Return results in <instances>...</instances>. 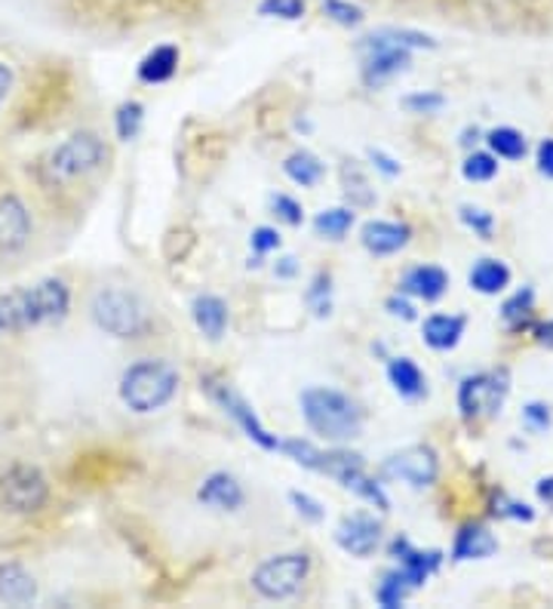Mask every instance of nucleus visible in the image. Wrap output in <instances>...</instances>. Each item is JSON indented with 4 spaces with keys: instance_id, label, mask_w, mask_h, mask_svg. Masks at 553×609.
<instances>
[{
    "instance_id": "a878e982",
    "label": "nucleus",
    "mask_w": 553,
    "mask_h": 609,
    "mask_svg": "<svg viewBox=\"0 0 553 609\" xmlns=\"http://www.w3.org/2000/svg\"><path fill=\"white\" fill-rule=\"evenodd\" d=\"M284 173L293 179L296 185H301V189H314V185L324 179L326 170L317 154H310V151H296V154L286 158Z\"/></svg>"
},
{
    "instance_id": "20e7f679",
    "label": "nucleus",
    "mask_w": 553,
    "mask_h": 609,
    "mask_svg": "<svg viewBox=\"0 0 553 609\" xmlns=\"http://www.w3.org/2000/svg\"><path fill=\"white\" fill-rule=\"evenodd\" d=\"M105 161H109L105 142L95 133H86V130H83V133L68 135L62 145H55V149H50L43 154L41 179L47 185L62 189V185H71V182H78V179L95 173Z\"/></svg>"
},
{
    "instance_id": "58836bf2",
    "label": "nucleus",
    "mask_w": 553,
    "mask_h": 609,
    "mask_svg": "<svg viewBox=\"0 0 553 609\" xmlns=\"http://www.w3.org/2000/svg\"><path fill=\"white\" fill-rule=\"evenodd\" d=\"M289 501L296 505L298 515L305 517V520H310V524H320V520L326 517L324 505H320L317 499H310L308 493H298V489H293V493H289Z\"/></svg>"
},
{
    "instance_id": "09e8293b",
    "label": "nucleus",
    "mask_w": 553,
    "mask_h": 609,
    "mask_svg": "<svg viewBox=\"0 0 553 609\" xmlns=\"http://www.w3.org/2000/svg\"><path fill=\"white\" fill-rule=\"evenodd\" d=\"M13 90V71L7 62H0V109H3V102H7V95Z\"/></svg>"
},
{
    "instance_id": "aec40b11",
    "label": "nucleus",
    "mask_w": 553,
    "mask_h": 609,
    "mask_svg": "<svg viewBox=\"0 0 553 609\" xmlns=\"http://www.w3.org/2000/svg\"><path fill=\"white\" fill-rule=\"evenodd\" d=\"M446 286H449V274L437 265H419V268L406 271L403 277V293L424 298V302H437L446 293Z\"/></svg>"
},
{
    "instance_id": "0eeeda50",
    "label": "nucleus",
    "mask_w": 553,
    "mask_h": 609,
    "mask_svg": "<svg viewBox=\"0 0 553 609\" xmlns=\"http://www.w3.org/2000/svg\"><path fill=\"white\" fill-rule=\"evenodd\" d=\"M360 53H363V83L366 87H385L393 78H400L403 71H409L412 59H409V47L393 38L391 28L376 31L360 41Z\"/></svg>"
},
{
    "instance_id": "e433bc0d",
    "label": "nucleus",
    "mask_w": 553,
    "mask_h": 609,
    "mask_svg": "<svg viewBox=\"0 0 553 609\" xmlns=\"http://www.w3.org/2000/svg\"><path fill=\"white\" fill-rule=\"evenodd\" d=\"M532 302H535V293H532V290H520L516 296L504 302V308H501L504 321H508V324H513V326L523 324L529 314H532Z\"/></svg>"
},
{
    "instance_id": "f704fd0d",
    "label": "nucleus",
    "mask_w": 553,
    "mask_h": 609,
    "mask_svg": "<svg viewBox=\"0 0 553 609\" xmlns=\"http://www.w3.org/2000/svg\"><path fill=\"white\" fill-rule=\"evenodd\" d=\"M280 449H284L289 459L296 461V465H301V468H310V471H317V465H320V449L314 447L310 440H286V444H280Z\"/></svg>"
},
{
    "instance_id": "c9c22d12",
    "label": "nucleus",
    "mask_w": 553,
    "mask_h": 609,
    "mask_svg": "<svg viewBox=\"0 0 553 609\" xmlns=\"http://www.w3.org/2000/svg\"><path fill=\"white\" fill-rule=\"evenodd\" d=\"M262 16L270 19H286V22H296L305 16V0H262Z\"/></svg>"
},
{
    "instance_id": "3c124183",
    "label": "nucleus",
    "mask_w": 553,
    "mask_h": 609,
    "mask_svg": "<svg viewBox=\"0 0 553 609\" xmlns=\"http://www.w3.org/2000/svg\"><path fill=\"white\" fill-rule=\"evenodd\" d=\"M277 274H280V277H293V274H296V258H293V256L280 258V265H277Z\"/></svg>"
},
{
    "instance_id": "b1692460",
    "label": "nucleus",
    "mask_w": 553,
    "mask_h": 609,
    "mask_svg": "<svg viewBox=\"0 0 553 609\" xmlns=\"http://www.w3.org/2000/svg\"><path fill=\"white\" fill-rule=\"evenodd\" d=\"M178 68L176 47H154L142 62H139V81L142 83H166Z\"/></svg>"
},
{
    "instance_id": "603ef678",
    "label": "nucleus",
    "mask_w": 553,
    "mask_h": 609,
    "mask_svg": "<svg viewBox=\"0 0 553 609\" xmlns=\"http://www.w3.org/2000/svg\"><path fill=\"white\" fill-rule=\"evenodd\" d=\"M539 338L544 342V345H553V321L551 324L539 326Z\"/></svg>"
},
{
    "instance_id": "4c0bfd02",
    "label": "nucleus",
    "mask_w": 553,
    "mask_h": 609,
    "mask_svg": "<svg viewBox=\"0 0 553 609\" xmlns=\"http://www.w3.org/2000/svg\"><path fill=\"white\" fill-rule=\"evenodd\" d=\"M461 219H464V225L473 229L483 241L492 237V229H495V219L487 210H480V206H461Z\"/></svg>"
},
{
    "instance_id": "c756f323",
    "label": "nucleus",
    "mask_w": 553,
    "mask_h": 609,
    "mask_svg": "<svg viewBox=\"0 0 553 609\" xmlns=\"http://www.w3.org/2000/svg\"><path fill=\"white\" fill-rule=\"evenodd\" d=\"M409 591H412V588H409V582L400 576V569H391V572L381 579V585H378L376 600L385 609H397V607H403V600Z\"/></svg>"
},
{
    "instance_id": "1a4fd4ad",
    "label": "nucleus",
    "mask_w": 553,
    "mask_h": 609,
    "mask_svg": "<svg viewBox=\"0 0 553 609\" xmlns=\"http://www.w3.org/2000/svg\"><path fill=\"white\" fill-rule=\"evenodd\" d=\"M317 471L329 474V477L338 480L341 487L357 493V496L369 501V505H376L378 511H388V505H391V501H388V496H385L381 484H376V480L366 474L363 456H357V453H345V449L324 453V456H320V465H317Z\"/></svg>"
},
{
    "instance_id": "a211bd4d",
    "label": "nucleus",
    "mask_w": 553,
    "mask_h": 609,
    "mask_svg": "<svg viewBox=\"0 0 553 609\" xmlns=\"http://www.w3.org/2000/svg\"><path fill=\"white\" fill-rule=\"evenodd\" d=\"M412 231L403 222H366L360 231V241L372 256H393L409 244Z\"/></svg>"
},
{
    "instance_id": "6ab92c4d",
    "label": "nucleus",
    "mask_w": 553,
    "mask_h": 609,
    "mask_svg": "<svg viewBox=\"0 0 553 609\" xmlns=\"http://www.w3.org/2000/svg\"><path fill=\"white\" fill-rule=\"evenodd\" d=\"M191 314H194L197 329H201L209 342H218V338L225 336V329H228V305L218 296H209V293L197 296L194 298V305H191Z\"/></svg>"
},
{
    "instance_id": "f8f14e48",
    "label": "nucleus",
    "mask_w": 553,
    "mask_h": 609,
    "mask_svg": "<svg viewBox=\"0 0 553 609\" xmlns=\"http://www.w3.org/2000/svg\"><path fill=\"white\" fill-rule=\"evenodd\" d=\"M203 388H206V394H209V397H213V400H216V404L222 406L225 413H228L231 419L244 428L249 440H256L262 449H280V440H277V437H270L268 428H265V425L256 419L253 406L246 404L244 397L234 392L231 385H225V382H216V379H203Z\"/></svg>"
},
{
    "instance_id": "dca6fc26",
    "label": "nucleus",
    "mask_w": 553,
    "mask_h": 609,
    "mask_svg": "<svg viewBox=\"0 0 553 609\" xmlns=\"http://www.w3.org/2000/svg\"><path fill=\"white\" fill-rule=\"evenodd\" d=\"M391 555L397 557V564H400L397 569H400V576L409 582L412 591L428 582L433 572H437V567H440V560H443L440 551H419V548H412L406 539H393Z\"/></svg>"
},
{
    "instance_id": "de8ad7c7",
    "label": "nucleus",
    "mask_w": 553,
    "mask_h": 609,
    "mask_svg": "<svg viewBox=\"0 0 553 609\" xmlns=\"http://www.w3.org/2000/svg\"><path fill=\"white\" fill-rule=\"evenodd\" d=\"M369 158H372V163H376L378 170H381V173H385V176H397V173H400V163L393 161V158H388V154H385V151H369Z\"/></svg>"
},
{
    "instance_id": "6e6552de",
    "label": "nucleus",
    "mask_w": 553,
    "mask_h": 609,
    "mask_svg": "<svg viewBox=\"0 0 553 609\" xmlns=\"http://www.w3.org/2000/svg\"><path fill=\"white\" fill-rule=\"evenodd\" d=\"M310 572V557L305 551H289V555H277L265 560L262 567L253 572V588L265 600H286L301 591V585Z\"/></svg>"
},
{
    "instance_id": "cd10ccee",
    "label": "nucleus",
    "mask_w": 553,
    "mask_h": 609,
    "mask_svg": "<svg viewBox=\"0 0 553 609\" xmlns=\"http://www.w3.org/2000/svg\"><path fill=\"white\" fill-rule=\"evenodd\" d=\"M489 149L495 158H504V161H520L526 154V139L523 133H516L513 126H499L487 135Z\"/></svg>"
},
{
    "instance_id": "864d4df0",
    "label": "nucleus",
    "mask_w": 553,
    "mask_h": 609,
    "mask_svg": "<svg viewBox=\"0 0 553 609\" xmlns=\"http://www.w3.org/2000/svg\"><path fill=\"white\" fill-rule=\"evenodd\" d=\"M10 329H7V317H3V312H0V336H7Z\"/></svg>"
},
{
    "instance_id": "2eb2a0df",
    "label": "nucleus",
    "mask_w": 553,
    "mask_h": 609,
    "mask_svg": "<svg viewBox=\"0 0 553 609\" xmlns=\"http://www.w3.org/2000/svg\"><path fill=\"white\" fill-rule=\"evenodd\" d=\"M336 541L341 551H348L351 557H369L381 541V527L376 517L369 515H351L345 517L336 529Z\"/></svg>"
},
{
    "instance_id": "ea45409f",
    "label": "nucleus",
    "mask_w": 553,
    "mask_h": 609,
    "mask_svg": "<svg viewBox=\"0 0 553 609\" xmlns=\"http://www.w3.org/2000/svg\"><path fill=\"white\" fill-rule=\"evenodd\" d=\"M270 206H274V213H277V219L280 222H286V225H301V219H305V213H301V203L293 201V197H286V194H277L274 201H270Z\"/></svg>"
},
{
    "instance_id": "a19ab883",
    "label": "nucleus",
    "mask_w": 553,
    "mask_h": 609,
    "mask_svg": "<svg viewBox=\"0 0 553 609\" xmlns=\"http://www.w3.org/2000/svg\"><path fill=\"white\" fill-rule=\"evenodd\" d=\"M403 105L409 111H416V114H433V111L443 109L446 99L440 93H412V95H406Z\"/></svg>"
},
{
    "instance_id": "4be33fe9",
    "label": "nucleus",
    "mask_w": 553,
    "mask_h": 609,
    "mask_svg": "<svg viewBox=\"0 0 553 609\" xmlns=\"http://www.w3.org/2000/svg\"><path fill=\"white\" fill-rule=\"evenodd\" d=\"M464 336V317L459 314H433L424 321V342L437 352L455 348Z\"/></svg>"
},
{
    "instance_id": "37998d69",
    "label": "nucleus",
    "mask_w": 553,
    "mask_h": 609,
    "mask_svg": "<svg viewBox=\"0 0 553 609\" xmlns=\"http://www.w3.org/2000/svg\"><path fill=\"white\" fill-rule=\"evenodd\" d=\"M523 422H526L532 432H547L551 428V409L544 404H529L523 409Z\"/></svg>"
},
{
    "instance_id": "c03bdc74",
    "label": "nucleus",
    "mask_w": 553,
    "mask_h": 609,
    "mask_svg": "<svg viewBox=\"0 0 553 609\" xmlns=\"http://www.w3.org/2000/svg\"><path fill=\"white\" fill-rule=\"evenodd\" d=\"M499 515L501 517H513V520H532V508L529 505H523V501H511V499H504V508H499Z\"/></svg>"
},
{
    "instance_id": "f257e3e1",
    "label": "nucleus",
    "mask_w": 553,
    "mask_h": 609,
    "mask_svg": "<svg viewBox=\"0 0 553 609\" xmlns=\"http://www.w3.org/2000/svg\"><path fill=\"white\" fill-rule=\"evenodd\" d=\"M0 312L10 333L62 324L71 312V286L62 277H41L34 284L16 286L0 298Z\"/></svg>"
},
{
    "instance_id": "473e14b6",
    "label": "nucleus",
    "mask_w": 553,
    "mask_h": 609,
    "mask_svg": "<svg viewBox=\"0 0 553 609\" xmlns=\"http://www.w3.org/2000/svg\"><path fill=\"white\" fill-rule=\"evenodd\" d=\"M461 173H464L468 182H489V179H495V173H499V161H495V154L473 151L471 158L464 161V166H461Z\"/></svg>"
},
{
    "instance_id": "a18cd8bd",
    "label": "nucleus",
    "mask_w": 553,
    "mask_h": 609,
    "mask_svg": "<svg viewBox=\"0 0 553 609\" xmlns=\"http://www.w3.org/2000/svg\"><path fill=\"white\" fill-rule=\"evenodd\" d=\"M539 173L553 179V139H544L539 145Z\"/></svg>"
},
{
    "instance_id": "49530a36",
    "label": "nucleus",
    "mask_w": 553,
    "mask_h": 609,
    "mask_svg": "<svg viewBox=\"0 0 553 609\" xmlns=\"http://www.w3.org/2000/svg\"><path fill=\"white\" fill-rule=\"evenodd\" d=\"M385 305H388V312H391L393 317H403V321H416V308H412V305H409L403 296H391L388 302H385Z\"/></svg>"
},
{
    "instance_id": "7c9ffc66",
    "label": "nucleus",
    "mask_w": 553,
    "mask_h": 609,
    "mask_svg": "<svg viewBox=\"0 0 553 609\" xmlns=\"http://www.w3.org/2000/svg\"><path fill=\"white\" fill-rule=\"evenodd\" d=\"M305 302L310 305V312L317 314V317H326V314L332 312V277L320 271L314 281H310L308 293H305Z\"/></svg>"
},
{
    "instance_id": "c85d7f7f",
    "label": "nucleus",
    "mask_w": 553,
    "mask_h": 609,
    "mask_svg": "<svg viewBox=\"0 0 553 609\" xmlns=\"http://www.w3.org/2000/svg\"><path fill=\"white\" fill-rule=\"evenodd\" d=\"M341 182H345V194H348L351 206H372V203H376V191L369 189V182H366V176L360 173V166L354 161L345 163Z\"/></svg>"
},
{
    "instance_id": "5701e85b",
    "label": "nucleus",
    "mask_w": 553,
    "mask_h": 609,
    "mask_svg": "<svg viewBox=\"0 0 553 609\" xmlns=\"http://www.w3.org/2000/svg\"><path fill=\"white\" fill-rule=\"evenodd\" d=\"M388 379H391L393 392L400 394V397H409V400H416V397L428 392L424 373L409 357H393L391 364H388Z\"/></svg>"
},
{
    "instance_id": "4468645a",
    "label": "nucleus",
    "mask_w": 553,
    "mask_h": 609,
    "mask_svg": "<svg viewBox=\"0 0 553 609\" xmlns=\"http://www.w3.org/2000/svg\"><path fill=\"white\" fill-rule=\"evenodd\" d=\"M197 501L206 505V508H213V511H222V515H234V511H240L246 505V493L234 474L216 471L201 484Z\"/></svg>"
},
{
    "instance_id": "2f4dec72",
    "label": "nucleus",
    "mask_w": 553,
    "mask_h": 609,
    "mask_svg": "<svg viewBox=\"0 0 553 609\" xmlns=\"http://www.w3.org/2000/svg\"><path fill=\"white\" fill-rule=\"evenodd\" d=\"M142 121H145V109L142 102H123L117 114H114V126H117V139L121 142H133L139 130H142Z\"/></svg>"
},
{
    "instance_id": "f03ea898",
    "label": "nucleus",
    "mask_w": 553,
    "mask_h": 609,
    "mask_svg": "<svg viewBox=\"0 0 553 609\" xmlns=\"http://www.w3.org/2000/svg\"><path fill=\"white\" fill-rule=\"evenodd\" d=\"M301 416L310 432L332 444H348L363 434V409L336 388H308L301 394Z\"/></svg>"
},
{
    "instance_id": "8fccbe9b",
    "label": "nucleus",
    "mask_w": 553,
    "mask_h": 609,
    "mask_svg": "<svg viewBox=\"0 0 553 609\" xmlns=\"http://www.w3.org/2000/svg\"><path fill=\"white\" fill-rule=\"evenodd\" d=\"M539 499L547 501V505H553V477H544V480H539Z\"/></svg>"
},
{
    "instance_id": "bb28decb",
    "label": "nucleus",
    "mask_w": 553,
    "mask_h": 609,
    "mask_svg": "<svg viewBox=\"0 0 553 609\" xmlns=\"http://www.w3.org/2000/svg\"><path fill=\"white\" fill-rule=\"evenodd\" d=\"M354 225V206H332V210H324L314 219V231L320 237H329V241H341Z\"/></svg>"
},
{
    "instance_id": "79ce46f5",
    "label": "nucleus",
    "mask_w": 553,
    "mask_h": 609,
    "mask_svg": "<svg viewBox=\"0 0 553 609\" xmlns=\"http://www.w3.org/2000/svg\"><path fill=\"white\" fill-rule=\"evenodd\" d=\"M253 250H256L258 256L280 250V234L274 229H268V225H262V229L253 231Z\"/></svg>"
},
{
    "instance_id": "412c9836",
    "label": "nucleus",
    "mask_w": 553,
    "mask_h": 609,
    "mask_svg": "<svg viewBox=\"0 0 553 609\" xmlns=\"http://www.w3.org/2000/svg\"><path fill=\"white\" fill-rule=\"evenodd\" d=\"M499 551V539L487 527H464L452 545V560H487Z\"/></svg>"
},
{
    "instance_id": "9d476101",
    "label": "nucleus",
    "mask_w": 553,
    "mask_h": 609,
    "mask_svg": "<svg viewBox=\"0 0 553 609\" xmlns=\"http://www.w3.org/2000/svg\"><path fill=\"white\" fill-rule=\"evenodd\" d=\"M508 397V376L504 373H477L461 382L459 388V409L468 419L492 416L499 413L501 404Z\"/></svg>"
},
{
    "instance_id": "9b49d317",
    "label": "nucleus",
    "mask_w": 553,
    "mask_h": 609,
    "mask_svg": "<svg viewBox=\"0 0 553 609\" xmlns=\"http://www.w3.org/2000/svg\"><path fill=\"white\" fill-rule=\"evenodd\" d=\"M385 477L391 480H400L406 487L424 489L431 487L440 474V461H437V453L431 447H406L400 453H393L385 459Z\"/></svg>"
},
{
    "instance_id": "f3484780",
    "label": "nucleus",
    "mask_w": 553,
    "mask_h": 609,
    "mask_svg": "<svg viewBox=\"0 0 553 609\" xmlns=\"http://www.w3.org/2000/svg\"><path fill=\"white\" fill-rule=\"evenodd\" d=\"M38 600V579L34 572L10 560V564H0V603L7 607H31Z\"/></svg>"
},
{
    "instance_id": "72a5a7b5",
    "label": "nucleus",
    "mask_w": 553,
    "mask_h": 609,
    "mask_svg": "<svg viewBox=\"0 0 553 609\" xmlns=\"http://www.w3.org/2000/svg\"><path fill=\"white\" fill-rule=\"evenodd\" d=\"M324 13L336 22V26H360L363 22V10L351 3V0H324Z\"/></svg>"
},
{
    "instance_id": "7ed1b4c3",
    "label": "nucleus",
    "mask_w": 553,
    "mask_h": 609,
    "mask_svg": "<svg viewBox=\"0 0 553 609\" xmlns=\"http://www.w3.org/2000/svg\"><path fill=\"white\" fill-rule=\"evenodd\" d=\"M178 392V369L161 357H145L126 366L121 376V400L133 413H154Z\"/></svg>"
},
{
    "instance_id": "ddd939ff",
    "label": "nucleus",
    "mask_w": 553,
    "mask_h": 609,
    "mask_svg": "<svg viewBox=\"0 0 553 609\" xmlns=\"http://www.w3.org/2000/svg\"><path fill=\"white\" fill-rule=\"evenodd\" d=\"M31 234H34V219L28 203L16 191L0 194V256L22 253L31 244Z\"/></svg>"
},
{
    "instance_id": "423d86ee",
    "label": "nucleus",
    "mask_w": 553,
    "mask_h": 609,
    "mask_svg": "<svg viewBox=\"0 0 553 609\" xmlns=\"http://www.w3.org/2000/svg\"><path fill=\"white\" fill-rule=\"evenodd\" d=\"M50 501V480L38 465L16 461L0 474V505L13 515H38Z\"/></svg>"
},
{
    "instance_id": "39448f33",
    "label": "nucleus",
    "mask_w": 553,
    "mask_h": 609,
    "mask_svg": "<svg viewBox=\"0 0 553 609\" xmlns=\"http://www.w3.org/2000/svg\"><path fill=\"white\" fill-rule=\"evenodd\" d=\"M90 317L93 324L114 338H135L145 326V314L133 293L121 286H102L90 298Z\"/></svg>"
},
{
    "instance_id": "393cba45",
    "label": "nucleus",
    "mask_w": 553,
    "mask_h": 609,
    "mask_svg": "<svg viewBox=\"0 0 553 609\" xmlns=\"http://www.w3.org/2000/svg\"><path fill=\"white\" fill-rule=\"evenodd\" d=\"M508 284H511V268L499 258H480L471 268V290L483 296H495Z\"/></svg>"
}]
</instances>
